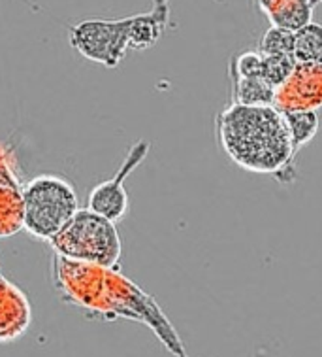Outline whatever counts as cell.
<instances>
[{"mask_svg": "<svg viewBox=\"0 0 322 357\" xmlns=\"http://www.w3.org/2000/svg\"><path fill=\"white\" fill-rule=\"evenodd\" d=\"M51 284L66 305L81 310L90 319L127 318L151 325V329L170 346L166 318L147 293L124 278L119 268L89 265L53 254Z\"/></svg>", "mask_w": 322, "mask_h": 357, "instance_id": "cell-1", "label": "cell"}, {"mask_svg": "<svg viewBox=\"0 0 322 357\" xmlns=\"http://www.w3.org/2000/svg\"><path fill=\"white\" fill-rule=\"evenodd\" d=\"M283 117L287 129H289L290 140H292V148L298 153L303 146H307L316 137L319 127H321V117L316 110L283 112Z\"/></svg>", "mask_w": 322, "mask_h": 357, "instance_id": "cell-13", "label": "cell"}, {"mask_svg": "<svg viewBox=\"0 0 322 357\" xmlns=\"http://www.w3.org/2000/svg\"><path fill=\"white\" fill-rule=\"evenodd\" d=\"M79 210L76 188L58 174H40L23 185V229L49 242Z\"/></svg>", "mask_w": 322, "mask_h": 357, "instance_id": "cell-4", "label": "cell"}, {"mask_svg": "<svg viewBox=\"0 0 322 357\" xmlns=\"http://www.w3.org/2000/svg\"><path fill=\"white\" fill-rule=\"evenodd\" d=\"M294 59L302 65L322 66V25L309 23L294 33Z\"/></svg>", "mask_w": 322, "mask_h": 357, "instance_id": "cell-14", "label": "cell"}, {"mask_svg": "<svg viewBox=\"0 0 322 357\" xmlns=\"http://www.w3.org/2000/svg\"><path fill=\"white\" fill-rule=\"evenodd\" d=\"M170 4L172 0H153L149 12L130 15L129 50L145 52L162 38V34L166 33L170 25Z\"/></svg>", "mask_w": 322, "mask_h": 357, "instance_id": "cell-10", "label": "cell"}, {"mask_svg": "<svg viewBox=\"0 0 322 357\" xmlns=\"http://www.w3.org/2000/svg\"><path fill=\"white\" fill-rule=\"evenodd\" d=\"M149 148H151V144L147 140H138L136 144H132L115 174L111 176L110 180L100 182L92 188L89 199H87V208L113 223L121 221L129 214V195L124 189V180L142 165L143 159L147 157Z\"/></svg>", "mask_w": 322, "mask_h": 357, "instance_id": "cell-6", "label": "cell"}, {"mask_svg": "<svg viewBox=\"0 0 322 357\" xmlns=\"http://www.w3.org/2000/svg\"><path fill=\"white\" fill-rule=\"evenodd\" d=\"M230 76H234V78L262 76V53L258 50H249V52L236 55L230 61Z\"/></svg>", "mask_w": 322, "mask_h": 357, "instance_id": "cell-17", "label": "cell"}, {"mask_svg": "<svg viewBox=\"0 0 322 357\" xmlns=\"http://www.w3.org/2000/svg\"><path fill=\"white\" fill-rule=\"evenodd\" d=\"M296 65L294 55H262V78L273 89H279L294 74Z\"/></svg>", "mask_w": 322, "mask_h": 357, "instance_id": "cell-15", "label": "cell"}, {"mask_svg": "<svg viewBox=\"0 0 322 357\" xmlns=\"http://www.w3.org/2000/svg\"><path fill=\"white\" fill-rule=\"evenodd\" d=\"M217 138L238 167L255 174L273 176L281 183L294 182V155L283 112L275 106L228 104L215 117Z\"/></svg>", "mask_w": 322, "mask_h": 357, "instance_id": "cell-2", "label": "cell"}, {"mask_svg": "<svg viewBox=\"0 0 322 357\" xmlns=\"http://www.w3.org/2000/svg\"><path fill=\"white\" fill-rule=\"evenodd\" d=\"M260 12L270 20L271 26H279L290 33L309 25L313 6L309 0H257Z\"/></svg>", "mask_w": 322, "mask_h": 357, "instance_id": "cell-11", "label": "cell"}, {"mask_svg": "<svg viewBox=\"0 0 322 357\" xmlns=\"http://www.w3.org/2000/svg\"><path fill=\"white\" fill-rule=\"evenodd\" d=\"M23 229V185L4 153H0V238Z\"/></svg>", "mask_w": 322, "mask_h": 357, "instance_id": "cell-9", "label": "cell"}, {"mask_svg": "<svg viewBox=\"0 0 322 357\" xmlns=\"http://www.w3.org/2000/svg\"><path fill=\"white\" fill-rule=\"evenodd\" d=\"M33 308L25 291L0 274V344L17 340L29 331Z\"/></svg>", "mask_w": 322, "mask_h": 357, "instance_id": "cell-8", "label": "cell"}, {"mask_svg": "<svg viewBox=\"0 0 322 357\" xmlns=\"http://www.w3.org/2000/svg\"><path fill=\"white\" fill-rule=\"evenodd\" d=\"M53 254L89 265L119 268L121 238L115 223L90 208H79L61 233L47 242Z\"/></svg>", "mask_w": 322, "mask_h": 357, "instance_id": "cell-3", "label": "cell"}, {"mask_svg": "<svg viewBox=\"0 0 322 357\" xmlns=\"http://www.w3.org/2000/svg\"><path fill=\"white\" fill-rule=\"evenodd\" d=\"M311 2V6H316V4H321L322 0H309Z\"/></svg>", "mask_w": 322, "mask_h": 357, "instance_id": "cell-18", "label": "cell"}, {"mask_svg": "<svg viewBox=\"0 0 322 357\" xmlns=\"http://www.w3.org/2000/svg\"><path fill=\"white\" fill-rule=\"evenodd\" d=\"M130 17L85 20L70 26V46L87 61L115 68L129 52Z\"/></svg>", "mask_w": 322, "mask_h": 357, "instance_id": "cell-5", "label": "cell"}, {"mask_svg": "<svg viewBox=\"0 0 322 357\" xmlns=\"http://www.w3.org/2000/svg\"><path fill=\"white\" fill-rule=\"evenodd\" d=\"M273 106L281 112L316 110L322 106V66L298 63L289 82L277 89Z\"/></svg>", "mask_w": 322, "mask_h": 357, "instance_id": "cell-7", "label": "cell"}, {"mask_svg": "<svg viewBox=\"0 0 322 357\" xmlns=\"http://www.w3.org/2000/svg\"><path fill=\"white\" fill-rule=\"evenodd\" d=\"M232 78L234 104L241 106H273L277 89H273L262 76L255 78Z\"/></svg>", "mask_w": 322, "mask_h": 357, "instance_id": "cell-12", "label": "cell"}, {"mask_svg": "<svg viewBox=\"0 0 322 357\" xmlns=\"http://www.w3.org/2000/svg\"><path fill=\"white\" fill-rule=\"evenodd\" d=\"M257 50L262 55H294V33L270 26L262 34Z\"/></svg>", "mask_w": 322, "mask_h": 357, "instance_id": "cell-16", "label": "cell"}]
</instances>
